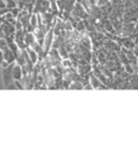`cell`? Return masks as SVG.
Wrapping results in <instances>:
<instances>
[{
    "label": "cell",
    "mask_w": 138,
    "mask_h": 151,
    "mask_svg": "<svg viewBox=\"0 0 138 151\" xmlns=\"http://www.w3.org/2000/svg\"><path fill=\"white\" fill-rule=\"evenodd\" d=\"M45 12H51V2L49 0H36L34 4V14H43Z\"/></svg>",
    "instance_id": "obj_1"
},
{
    "label": "cell",
    "mask_w": 138,
    "mask_h": 151,
    "mask_svg": "<svg viewBox=\"0 0 138 151\" xmlns=\"http://www.w3.org/2000/svg\"><path fill=\"white\" fill-rule=\"evenodd\" d=\"M16 62H14V63H11L9 64L6 67H3V82H4V85L6 86H8V85L12 84L13 83V76H12V69H13V66H14V64H15Z\"/></svg>",
    "instance_id": "obj_2"
},
{
    "label": "cell",
    "mask_w": 138,
    "mask_h": 151,
    "mask_svg": "<svg viewBox=\"0 0 138 151\" xmlns=\"http://www.w3.org/2000/svg\"><path fill=\"white\" fill-rule=\"evenodd\" d=\"M32 13L27 12V11H25V10H21L19 13V15H17V17H16L17 22H19L21 24H22V27L25 32H26V28H27L29 25V21H30V16H32Z\"/></svg>",
    "instance_id": "obj_3"
},
{
    "label": "cell",
    "mask_w": 138,
    "mask_h": 151,
    "mask_svg": "<svg viewBox=\"0 0 138 151\" xmlns=\"http://www.w3.org/2000/svg\"><path fill=\"white\" fill-rule=\"evenodd\" d=\"M1 28H2V32H3V35L4 37H13L14 38V35H15V26L11 24L9 22H6V21H3L2 24H1Z\"/></svg>",
    "instance_id": "obj_4"
},
{
    "label": "cell",
    "mask_w": 138,
    "mask_h": 151,
    "mask_svg": "<svg viewBox=\"0 0 138 151\" xmlns=\"http://www.w3.org/2000/svg\"><path fill=\"white\" fill-rule=\"evenodd\" d=\"M71 13L72 14H75V16L80 17V19H86V17L88 16V12L84 9V6H82L80 2H75Z\"/></svg>",
    "instance_id": "obj_5"
},
{
    "label": "cell",
    "mask_w": 138,
    "mask_h": 151,
    "mask_svg": "<svg viewBox=\"0 0 138 151\" xmlns=\"http://www.w3.org/2000/svg\"><path fill=\"white\" fill-rule=\"evenodd\" d=\"M24 35H25L24 29H16L15 35H14V41L16 42L19 50H25L26 49L25 42H24Z\"/></svg>",
    "instance_id": "obj_6"
},
{
    "label": "cell",
    "mask_w": 138,
    "mask_h": 151,
    "mask_svg": "<svg viewBox=\"0 0 138 151\" xmlns=\"http://www.w3.org/2000/svg\"><path fill=\"white\" fill-rule=\"evenodd\" d=\"M17 6L21 10H25L27 12L32 13L34 11V4L36 0H17Z\"/></svg>",
    "instance_id": "obj_7"
},
{
    "label": "cell",
    "mask_w": 138,
    "mask_h": 151,
    "mask_svg": "<svg viewBox=\"0 0 138 151\" xmlns=\"http://www.w3.org/2000/svg\"><path fill=\"white\" fill-rule=\"evenodd\" d=\"M52 42H53V30L50 29L49 32L45 34V37H44L43 41V53L44 55H47V53L50 51V47L52 45Z\"/></svg>",
    "instance_id": "obj_8"
},
{
    "label": "cell",
    "mask_w": 138,
    "mask_h": 151,
    "mask_svg": "<svg viewBox=\"0 0 138 151\" xmlns=\"http://www.w3.org/2000/svg\"><path fill=\"white\" fill-rule=\"evenodd\" d=\"M2 52H3V60H4L6 64H11V63L16 62L15 54L13 53V51L11 50L9 47H4L2 50Z\"/></svg>",
    "instance_id": "obj_9"
},
{
    "label": "cell",
    "mask_w": 138,
    "mask_h": 151,
    "mask_svg": "<svg viewBox=\"0 0 138 151\" xmlns=\"http://www.w3.org/2000/svg\"><path fill=\"white\" fill-rule=\"evenodd\" d=\"M12 76L13 80H22L24 77V73H23V68L21 65H19L17 63L14 64L12 69Z\"/></svg>",
    "instance_id": "obj_10"
},
{
    "label": "cell",
    "mask_w": 138,
    "mask_h": 151,
    "mask_svg": "<svg viewBox=\"0 0 138 151\" xmlns=\"http://www.w3.org/2000/svg\"><path fill=\"white\" fill-rule=\"evenodd\" d=\"M36 36L32 32H25L24 35V42H25L26 47H30L32 44L36 42Z\"/></svg>",
    "instance_id": "obj_11"
},
{
    "label": "cell",
    "mask_w": 138,
    "mask_h": 151,
    "mask_svg": "<svg viewBox=\"0 0 138 151\" xmlns=\"http://www.w3.org/2000/svg\"><path fill=\"white\" fill-rule=\"evenodd\" d=\"M26 52H27V54H28V57L29 60H32V63L34 64H37L38 60H39V56H38V54L36 53V51L34 50V49H32V47H26Z\"/></svg>",
    "instance_id": "obj_12"
},
{
    "label": "cell",
    "mask_w": 138,
    "mask_h": 151,
    "mask_svg": "<svg viewBox=\"0 0 138 151\" xmlns=\"http://www.w3.org/2000/svg\"><path fill=\"white\" fill-rule=\"evenodd\" d=\"M91 83H92V88H104V86H101V81L98 80L96 77H95L93 73L91 75Z\"/></svg>",
    "instance_id": "obj_13"
},
{
    "label": "cell",
    "mask_w": 138,
    "mask_h": 151,
    "mask_svg": "<svg viewBox=\"0 0 138 151\" xmlns=\"http://www.w3.org/2000/svg\"><path fill=\"white\" fill-rule=\"evenodd\" d=\"M3 2H4L6 9H13V8L17 6V2L15 0H3Z\"/></svg>",
    "instance_id": "obj_14"
},
{
    "label": "cell",
    "mask_w": 138,
    "mask_h": 151,
    "mask_svg": "<svg viewBox=\"0 0 138 151\" xmlns=\"http://www.w3.org/2000/svg\"><path fill=\"white\" fill-rule=\"evenodd\" d=\"M19 11H21V9H19V6H15V8H13V9H10V13L12 14L13 17H17V15H19Z\"/></svg>",
    "instance_id": "obj_15"
},
{
    "label": "cell",
    "mask_w": 138,
    "mask_h": 151,
    "mask_svg": "<svg viewBox=\"0 0 138 151\" xmlns=\"http://www.w3.org/2000/svg\"><path fill=\"white\" fill-rule=\"evenodd\" d=\"M6 47H8L6 39L4 38H0V50H3Z\"/></svg>",
    "instance_id": "obj_16"
},
{
    "label": "cell",
    "mask_w": 138,
    "mask_h": 151,
    "mask_svg": "<svg viewBox=\"0 0 138 151\" xmlns=\"http://www.w3.org/2000/svg\"><path fill=\"white\" fill-rule=\"evenodd\" d=\"M3 63V52L2 50H0V65Z\"/></svg>",
    "instance_id": "obj_17"
},
{
    "label": "cell",
    "mask_w": 138,
    "mask_h": 151,
    "mask_svg": "<svg viewBox=\"0 0 138 151\" xmlns=\"http://www.w3.org/2000/svg\"><path fill=\"white\" fill-rule=\"evenodd\" d=\"M6 6H4V2H3V0H0V9H4Z\"/></svg>",
    "instance_id": "obj_18"
},
{
    "label": "cell",
    "mask_w": 138,
    "mask_h": 151,
    "mask_svg": "<svg viewBox=\"0 0 138 151\" xmlns=\"http://www.w3.org/2000/svg\"><path fill=\"white\" fill-rule=\"evenodd\" d=\"M0 38H4V35H3L2 28H1V25H0Z\"/></svg>",
    "instance_id": "obj_19"
},
{
    "label": "cell",
    "mask_w": 138,
    "mask_h": 151,
    "mask_svg": "<svg viewBox=\"0 0 138 151\" xmlns=\"http://www.w3.org/2000/svg\"><path fill=\"white\" fill-rule=\"evenodd\" d=\"M75 84H78V82H75ZM71 88H78V86H77V85H73V84H72V86H71ZM79 88H83V85H80V86H79Z\"/></svg>",
    "instance_id": "obj_20"
},
{
    "label": "cell",
    "mask_w": 138,
    "mask_h": 151,
    "mask_svg": "<svg viewBox=\"0 0 138 151\" xmlns=\"http://www.w3.org/2000/svg\"><path fill=\"white\" fill-rule=\"evenodd\" d=\"M90 1V3H91L92 6H95V2H96V0H88Z\"/></svg>",
    "instance_id": "obj_21"
},
{
    "label": "cell",
    "mask_w": 138,
    "mask_h": 151,
    "mask_svg": "<svg viewBox=\"0 0 138 151\" xmlns=\"http://www.w3.org/2000/svg\"><path fill=\"white\" fill-rule=\"evenodd\" d=\"M75 1H77V2H81V0H75Z\"/></svg>",
    "instance_id": "obj_22"
},
{
    "label": "cell",
    "mask_w": 138,
    "mask_h": 151,
    "mask_svg": "<svg viewBox=\"0 0 138 151\" xmlns=\"http://www.w3.org/2000/svg\"><path fill=\"white\" fill-rule=\"evenodd\" d=\"M49 1H50V2H51V1H53V0H49Z\"/></svg>",
    "instance_id": "obj_23"
},
{
    "label": "cell",
    "mask_w": 138,
    "mask_h": 151,
    "mask_svg": "<svg viewBox=\"0 0 138 151\" xmlns=\"http://www.w3.org/2000/svg\"><path fill=\"white\" fill-rule=\"evenodd\" d=\"M108 1H111V0H108Z\"/></svg>",
    "instance_id": "obj_24"
},
{
    "label": "cell",
    "mask_w": 138,
    "mask_h": 151,
    "mask_svg": "<svg viewBox=\"0 0 138 151\" xmlns=\"http://www.w3.org/2000/svg\"><path fill=\"white\" fill-rule=\"evenodd\" d=\"M15 1H17V0H15Z\"/></svg>",
    "instance_id": "obj_25"
}]
</instances>
